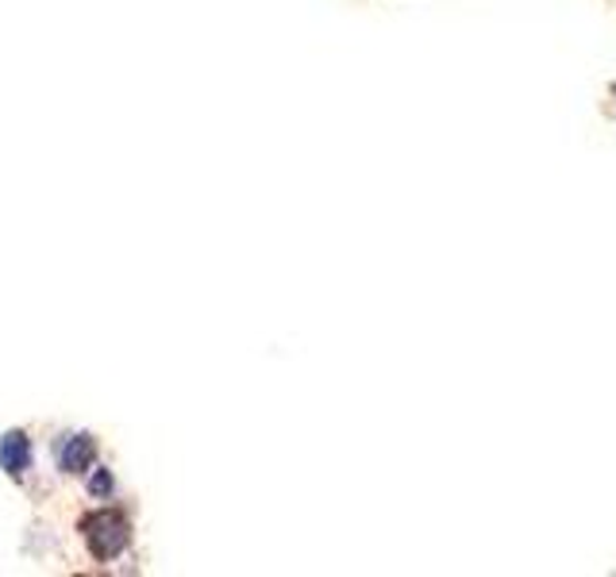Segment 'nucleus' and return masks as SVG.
Returning a JSON list of instances; mask_svg holds the SVG:
<instances>
[{"instance_id": "7ed1b4c3", "label": "nucleus", "mask_w": 616, "mask_h": 577, "mask_svg": "<svg viewBox=\"0 0 616 577\" xmlns=\"http://www.w3.org/2000/svg\"><path fill=\"white\" fill-rule=\"evenodd\" d=\"M93 458H96V443L89 435H70L59 451V466L66 470V474H85V470H93Z\"/></svg>"}, {"instance_id": "f03ea898", "label": "nucleus", "mask_w": 616, "mask_h": 577, "mask_svg": "<svg viewBox=\"0 0 616 577\" xmlns=\"http://www.w3.org/2000/svg\"><path fill=\"white\" fill-rule=\"evenodd\" d=\"M0 470L12 477H23L31 470V439L23 432H8L0 439Z\"/></svg>"}, {"instance_id": "20e7f679", "label": "nucleus", "mask_w": 616, "mask_h": 577, "mask_svg": "<svg viewBox=\"0 0 616 577\" xmlns=\"http://www.w3.org/2000/svg\"><path fill=\"white\" fill-rule=\"evenodd\" d=\"M89 490H93L96 497H109V493H112V474H109V470H101V474H93V482H89Z\"/></svg>"}, {"instance_id": "f257e3e1", "label": "nucleus", "mask_w": 616, "mask_h": 577, "mask_svg": "<svg viewBox=\"0 0 616 577\" xmlns=\"http://www.w3.org/2000/svg\"><path fill=\"white\" fill-rule=\"evenodd\" d=\"M81 532H85L93 558H101V563L120 558L127 550V543H132V524H127V516L124 512H116V508L93 512V516L81 524Z\"/></svg>"}]
</instances>
